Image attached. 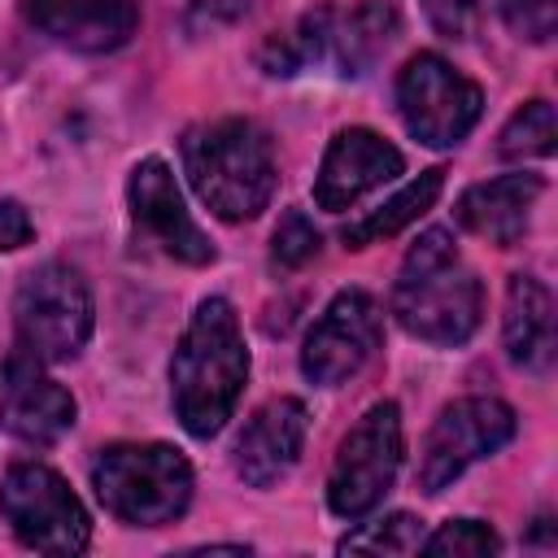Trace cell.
I'll list each match as a JSON object with an SVG mask.
<instances>
[{"label": "cell", "instance_id": "cell-4", "mask_svg": "<svg viewBox=\"0 0 558 558\" xmlns=\"http://www.w3.org/2000/svg\"><path fill=\"white\" fill-rule=\"evenodd\" d=\"M397 9L388 0H362L353 9H314L292 31L270 35L262 44L266 74H296L305 65H327L331 74L357 78L379 52L397 39Z\"/></svg>", "mask_w": 558, "mask_h": 558}, {"label": "cell", "instance_id": "cell-9", "mask_svg": "<svg viewBox=\"0 0 558 558\" xmlns=\"http://www.w3.org/2000/svg\"><path fill=\"white\" fill-rule=\"evenodd\" d=\"M397 109L405 131L427 148H453L480 122L484 96L445 57L418 52L397 74Z\"/></svg>", "mask_w": 558, "mask_h": 558}, {"label": "cell", "instance_id": "cell-6", "mask_svg": "<svg viewBox=\"0 0 558 558\" xmlns=\"http://www.w3.org/2000/svg\"><path fill=\"white\" fill-rule=\"evenodd\" d=\"M17 349L39 362H70L92 336V288L70 262H44L22 275L13 296Z\"/></svg>", "mask_w": 558, "mask_h": 558}, {"label": "cell", "instance_id": "cell-3", "mask_svg": "<svg viewBox=\"0 0 558 558\" xmlns=\"http://www.w3.org/2000/svg\"><path fill=\"white\" fill-rule=\"evenodd\" d=\"M484 288L466 270L445 227L423 231L392 283V318L427 344H462L480 327Z\"/></svg>", "mask_w": 558, "mask_h": 558}, {"label": "cell", "instance_id": "cell-8", "mask_svg": "<svg viewBox=\"0 0 558 558\" xmlns=\"http://www.w3.org/2000/svg\"><path fill=\"white\" fill-rule=\"evenodd\" d=\"M397 466H401V410L397 401H375L336 449V462L327 475L331 514L349 523L371 514L392 488Z\"/></svg>", "mask_w": 558, "mask_h": 558}, {"label": "cell", "instance_id": "cell-26", "mask_svg": "<svg viewBox=\"0 0 558 558\" xmlns=\"http://www.w3.org/2000/svg\"><path fill=\"white\" fill-rule=\"evenodd\" d=\"M35 235V222L26 214L22 201H0V253H13L22 244H31Z\"/></svg>", "mask_w": 558, "mask_h": 558}, {"label": "cell", "instance_id": "cell-24", "mask_svg": "<svg viewBox=\"0 0 558 558\" xmlns=\"http://www.w3.org/2000/svg\"><path fill=\"white\" fill-rule=\"evenodd\" d=\"M506 22L519 39L545 44L558 31V0H506Z\"/></svg>", "mask_w": 558, "mask_h": 558}, {"label": "cell", "instance_id": "cell-17", "mask_svg": "<svg viewBox=\"0 0 558 558\" xmlns=\"http://www.w3.org/2000/svg\"><path fill=\"white\" fill-rule=\"evenodd\" d=\"M545 192V179L532 174V170H519V174H497V179H484L475 187H466L458 196V227H466L471 235L497 244V248H510L523 240L527 231V218H532V205L536 196Z\"/></svg>", "mask_w": 558, "mask_h": 558}, {"label": "cell", "instance_id": "cell-19", "mask_svg": "<svg viewBox=\"0 0 558 558\" xmlns=\"http://www.w3.org/2000/svg\"><path fill=\"white\" fill-rule=\"evenodd\" d=\"M440 187H445V170H440V166L423 170V174L410 179L392 201H384L375 214L349 222V227H344V244H349V248H366V244H379V240L397 235L401 227H410L418 214L432 209V201L440 196Z\"/></svg>", "mask_w": 558, "mask_h": 558}, {"label": "cell", "instance_id": "cell-21", "mask_svg": "<svg viewBox=\"0 0 558 558\" xmlns=\"http://www.w3.org/2000/svg\"><path fill=\"white\" fill-rule=\"evenodd\" d=\"M423 519L414 514H388V519H375L357 532H349L340 541V554H418L423 545Z\"/></svg>", "mask_w": 558, "mask_h": 558}, {"label": "cell", "instance_id": "cell-7", "mask_svg": "<svg viewBox=\"0 0 558 558\" xmlns=\"http://www.w3.org/2000/svg\"><path fill=\"white\" fill-rule=\"evenodd\" d=\"M0 514L9 532L35 554H83L92 541V523L70 484L44 462H17L0 480Z\"/></svg>", "mask_w": 558, "mask_h": 558}, {"label": "cell", "instance_id": "cell-22", "mask_svg": "<svg viewBox=\"0 0 558 558\" xmlns=\"http://www.w3.org/2000/svg\"><path fill=\"white\" fill-rule=\"evenodd\" d=\"M423 554H436V558H484V554H497L501 541L488 523L480 519H449L440 523L432 536H423L418 545Z\"/></svg>", "mask_w": 558, "mask_h": 558}, {"label": "cell", "instance_id": "cell-11", "mask_svg": "<svg viewBox=\"0 0 558 558\" xmlns=\"http://www.w3.org/2000/svg\"><path fill=\"white\" fill-rule=\"evenodd\" d=\"M379 336H384V318H379L375 296L366 288L336 292L331 305L305 331V349H301L305 379L323 388L344 384L371 362V353L379 349Z\"/></svg>", "mask_w": 558, "mask_h": 558}, {"label": "cell", "instance_id": "cell-23", "mask_svg": "<svg viewBox=\"0 0 558 558\" xmlns=\"http://www.w3.org/2000/svg\"><path fill=\"white\" fill-rule=\"evenodd\" d=\"M318 244H323L318 227H314V222H310L301 209H288V214L279 218V227H275L270 257H275V266H279V270H296V266L314 262Z\"/></svg>", "mask_w": 558, "mask_h": 558}, {"label": "cell", "instance_id": "cell-5", "mask_svg": "<svg viewBox=\"0 0 558 558\" xmlns=\"http://www.w3.org/2000/svg\"><path fill=\"white\" fill-rule=\"evenodd\" d=\"M100 506L135 527L174 523L192 501V466L174 445H109L92 462Z\"/></svg>", "mask_w": 558, "mask_h": 558}, {"label": "cell", "instance_id": "cell-18", "mask_svg": "<svg viewBox=\"0 0 558 558\" xmlns=\"http://www.w3.org/2000/svg\"><path fill=\"white\" fill-rule=\"evenodd\" d=\"M506 357L523 371H545L554 357V296L536 275H510L506 283Z\"/></svg>", "mask_w": 558, "mask_h": 558}, {"label": "cell", "instance_id": "cell-10", "mask_svg": "<svg viewBox=\"0 0 558 558\" xmlns=\"http://www.w3.org/2000/svg\"><path fill=\"white\" fill-rule=\"evenodd\" d=\"M514 410L497 397H458L449 401L427 440H423V453H418V488L423 493H440L449 488L471 462L497 453L501 445L514 440Z\"/></svg>", "mask_w": 558, "mask_h": 558}, {"label": "cell", "instance_id": "cell-16", "mask_svg": "<svg viewBox=\"0 0 558 558\" xmlns=\"http://www.w3.org/2000/svg\"><path fill=\"white\" fill-rule=\"evenodd\" d=\"M305 427H310V414H305V405L296 397L266 401L248 418L240 440H235V471H240V480L253 484V488H266V484L283 480L296 466V458H301Z\"/></svg>", "mask_w": 558, "mask_h": 558}, {"label": "cell", "instance_id": "cell-25", "mask_svg": "<svg viewBox=\"0 0 558 558\" xmlns=\"http://www.w3.org/2000/svg\"><path fill=\"white\" fill-rule=\"evenodd\" d=\"M427 22L445 35V39H471L475 22H480V4L475 0H418Z\"/></svg>", "mask_w": 558, "mask_h": 558}, {"label": "cell", "instance_id": "cell-14", "mask_svg": "<svg viewBox=\"0 0 558 558\" xmlns=\"http://www.w3.org/2000/svg\"><path fill=\"white\" fill-rule=\"evenodd\" d=\"M401 166H405L401 153L384 135H375L366 126H344V131H336V140L323 153V166L314 179V201H318V209H331V214L353 209L366 192L397 179Z\"/></svg>", "mask_w": 558, "mask_h": 558}, {"label": "cell", "instance_id": "cell-20", "mask_svg": "<svg viewBox=\"0 0 558 558\" xmlns=\"http://www.w3.org/2000/svg\"><path fill=\"white\" fill-rule=\"evenodd\" d=\"M558 140L554 126V105L549 100H527L523 109H514V118L501 126L497 135V157L501 161H527V157H549Z\"/></svg>", "mask_w": 558, "mask_h": 558}, {"label": "cell", "instance_id": "cell-15", "mask_svg": "<svg viewBox=\"0 0 558 558\" xmlns=\"http://www.w3.org/2000/svg\"><path fill=\"white\" fill-rule=\"evenodd\" d=\"M26 17L74 52H113L140 26L135 0H26Z\"/></svg>", "mask_w": 558, "mask_h": 558}, {"label": "cell", "instance_id": "cell-2", "mask_svg": "<svg viewBox=\"0 0 558 558\" xmlns=\"http://www.w3.org/2000/svg\"><path fill=\"white\" fill-rule=\"evenodd\" d=\"M183 170L222 222L257 218L279 183L270 135L253 118H214L183 135Z\"/></svg>", "mask_w": 558, "mask_h": 558}, {"label": "cell", "instance_id": "cell-12", "mask_svg": "<svg viewBox=\"0 0 558 558\" xmlns=\"http://www.w3.org/2000/svg\"><path fill=\"white\" fill-rule=\"evenodd\" d=\"M126 201H131V222H135L144 244L161 248L166 257H174L183 266L214 262V244L196 227V218L187 214L183 192H179V183H174V174H170V166L161 157H144L131 170Z\"/></svg>", "mask_w": 558, "mask_h": 558}, {"label": "cell", "instance_id": "cell-13", "mask_svg": "<svg viewBox=\"0 0 558 558\" xmlns=\"http://www.w3.org/2000/svg\"><path fill=\"white\" fill-rule=\"evenodd\" d=\"M74 397L44 375V362L13 349L0 366V423L26 445H52L74 427Z\"/></svg>", "mask_w": 558, "mask_h": 558}, {"label": "cell", "instance_id": "cell-1", "mask_svg": "<svg viewBox=\"0 0 558 558\" xmlns=\"http://www.w3.org/2000/svg\"><path fill=\"white\" fill-rule=\"evenodd\" d=\"M248 379V349L231 301L205 296L170 357V401L196 440H209L227 427L240 388Z\"/></svg>", "mask_w": 558, "mask_h": 558}]
</instances>
